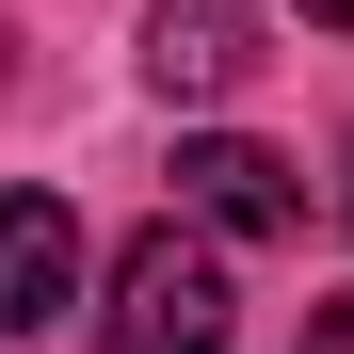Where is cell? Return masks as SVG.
Here are the masks:
<instances>
[{"mask_svg":"<svg viewBox=\"0 0 354 354\" xmlns=\"http://www.w3.org/2000/svg\"><path fill=\"white\" fill-rule=\"evenodd\" d=\"M113 354H225V242L209 225H145L113 258V306H97Z\"/></svg>","mask_w":354,"mask_h":354,"instance_id":"1","label":"cell"},{"mask_svg":"<svg viewBox=\"0 0 354 354\" xmlns=\"http://www.w3.org/2000/svg\"><path fill=\"white\" fill-rule=\"evenodd\" d=\"M145 81H161L177 113L242 97V81H258V0H145Z\"/></svg>","mask_w":354,"mask_h":354,"instance_id":"3","label":"cell"},{"mask_svg":"<svg viewBox=\"0 0 354 354\" xmlns=\"http://www.w3.org/2000/svg\"><path fill=\"white\" fill-rule=\"evenodd\" d=\"M65 306H81V209L65 194H0V322L48 338Z\"/></svg>","mask_w":354,"mask_h":354,"instance_id":"4","label":"cell"},{"mask_svg":"<svg viewBox=\"0 0 354 354\" xmlns=\"http://www.w3.org/2000/svg\"><path fill=\"white\" fill-rule=\"evenodd\" d=\"M338 209H354V194H338Z\"/></svg>","mask_w":354,"mask_h":354,"instance_id":"7","label":"cell"},{"mask_svg":"<svg viewBox=\"0 0 354 354\" xmlns=\"http://www.w3.org/2000/svg\"><path fill=\"white\" fill-rule=\"evenodd\" d=\"M306 17H322V32H354V0H306Z\"/></svg>","mask_w":354,"mask_h":354,"instance_id":"6","label":"cell"},{"mask_svg":"<svg viewBox=\"0 0 354 354\" xmlns=\"http://www.w3.org/2000/svg\"><path fill=\"white\" fill-rule=\"evenodd\" d=\"M306 354H354V290H338V306H322V322H306Z\"/></svg>","mask_w":354,"mask_h":354,"instance_id":"5","label":"cell"},{"mask_svg":"<svg viewBox=\"0 0 354 354\" xmlns=\"http://www.w3.org/2000/svg\"><path fill=\"white\" fill-rule=\"evenodd\" d=\"M177 209H194L209 242H290V225H306V177L274 145H242V129H194L177 145Z\"/></svg>","mask_w":354,"mask_h":354,"instance_id":"2","label":"cell"}]
</instances>
